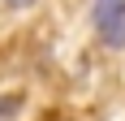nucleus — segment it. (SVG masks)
I'll return each instance as SVG.
<instances>
[{
  "label": "nucleus",
  "mask_w": 125,
  "mask_h": 121,
  "mask_svg": "<svg viewBox=\"0 0 125 121\" xmlns=\"http://www.w3.org/2000/svg\"><path fill=\"white\" fill-rule=\"evenodd\" d=\"M13 9H30V4H35V0H9Z\"/></svg>",
  "instance_id": "obj_3"
},
{
  "label": "nucleus",
  "mask_w": 125,
  "mask_h": 121,
  "mask_svg": "<svg viewBox=\"0 0 125 121\" xmlns=\"http://www.w3.org/2000/svg\"><path fill=\"white\" fill-rule=\"evenodd\" d=\"M99 35H104V43H108V48H125V4L99 26Z\"/></svg>",
  "instance_id": "obj_1"
},
{
  "label": "nucleus",
  "mask_w": 125,
  "mask_h": 121,
  "mask_svg": "<svg viewBox=\"0 0 125 121\" xmlns=\"http://www.w3.org/2000/svg\"><path fill=\"white\" fill-rule=\"evenodd\" d=\"M121 4H125V0H95V26H104L116 9H121Z\"/></svg>",
  "instance_id": "obj_2"
},
{
  "label": "nucleus",
  "mask_w": 125,
  "mask_h": 121,
  "mask_svg": "<svg viewBox=\"0 0 125 121\" xmlns=\"http://www.w3.org/2000/svg\"><path fill=\"white\" fill-rule=\"evenodd\" d=\"M9 108H17V99H0V112H9Z\"/></svg>",
  "instance_id": "obj_4"
}]
</instances>
